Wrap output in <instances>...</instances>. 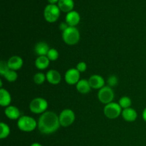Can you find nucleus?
<instances>
[{"mask_svg": "<svg viewBox=\"0 0 146 146\" xmlns=\"http://www.w3.org/2000/svg\"><path fill=\"white\" fill-rule=\"evenodd\" d=\"M61 126L58 115L54 111H46L41 114L37 121V128L41 133L49 135L55 133Z\"/></svg>", "mask_w": 146, "mask_h": 146, "instance_id": "nucleus-1", "label": "nucleus"}, {"mask_svg": "<svg viewBox=\"0 0 146 146\" xmlns=\"http://www.w3.org/2000/svg\"><path fill=\"white\" fill-rule=\"evenodd\" d=\"M17 127L23 132H32L37 128V121L31 116L22 115L17 120Z\"/></svg>", "mask_w": 146, "mask_h": 146, "instance_id": "nucleus-2", "label": "nucleus"}, {"mask_svg": "<svg viewBox=\"0 0 146 146\" xmlns=\"http://www.w3.org/2000/svg\"><path fill=\"white\" fill-rule=\"evenodd\" d=\"M80 37V32L76 27H68V29L62 32L63 41L67 45H76L79 41Z\"/></svg>", "mask_w": 146, "mask_h": 146, "instance_id": "nucleus-3", "label": "nucleus"}, {"mask_svg": "<svg viewBox=\"0 0 146 146\" xmlns=\"http://www.w3.org/2000/svg\"><path fill=\"white\" fill-rule=\"evenodd\" d=\"M61 11L57 4H48L44 8V17L47 22L54 23L59 18Z\"/></svg>", "mask_w": 146, "mask_h": 146, "instance_id": "nucleus-4", "label": "nucleus"}, {"mask_svg": "<svg viewBox=\"0 0 146 146\" xmlns=\"http://www.w3.org/2000/svg\"><path fill=\"white\" fill-rule=\"evenodd\" d=\"M48 104L46 99L40 97L34 98L29 104V109L31 112L35 114H42L46 112Z\"/></svg>", "mask_w": 146, "mask_h": 146, "instance_id": "nucleus-5", "label": "nucleus"}, {"mask_svg": "<svg viewBox=\"0 0 146 146\" xmlns=\"http://www.w3.org/2000/svg\"><path fill=\"white\" fill-rule=\"evenodd\" d=\"M122 108L118 103L111 102L106 104L104 108V113L109 119H115L122 113Z\"/></svg>", "mask_w": 146, "mask_h": 146, "instance_id": "nucleus-6", "label": "nucleus"}, {"mask_svg": "<svg viewBox=\"0 0 146 146\" xmlns=\"http://www.w3.org/2000/svg\"><path fill=\"white\" fill-rule=\"evenodd\" d=\"M114 91L111 87L108 86H105L102 88L98 91V98L101 104L105 105L113 102L114 99Z\"/></svg>", "mask_w": 146, "mask_h": 146, "instance_id": "nucleus-7", "label": "nucleus"}, {"mask_svg": "<svg viewBox=\"0 0 146 146\" xmlns=\"http://www.w3.org/2000/svg\"><path fill=\"white\" fill-rule=\"evenodd\" d=\"M58 118L61 126L66 128L74 123L76 119V115L72 110L66 108L60 113Z\"/></svg>", "mask_w": 146, "mask_h": 146, "instance_id": "nucleus-8", "label": "nucleus"}, {"mask_svg": "<svg viewBox=\"0 0 146 146\" xmlns=\"http://www.w3.org/2000/svg\"><path fill=\"white\" fill-rule=\"evenodd\" d=\"M80 72L76 68H70L66 72L64 79L68 85H76L80 81Z\"/></svg>", "mask_w": 146, "mask_h": 146, "instance_id": "nucleus-9", "label": "nucleus"}, {"mask_svg": "<svg viewBox=\"0 0 146 146\" xmlns=\"http://www.w3.org/2000/svg\"><path fill=\"white\" fill-rule=\"evenodd\" d=\"M65 19L66 22L69 27H76L81 21V16L78 11L73 10V11L67 13Z\"/></svg>", "mask_w": 146, "mask_h": 146, "instance_id": "nucleus-10", "label": "nucleus"}, {"mask_svg": "<svg viewBox=\"0 0 146 146\" xmlns=\"http://www.w3.org/2000/svg\"><path fill=\"white\" fill-rule=\"evenodd\" d=\"M88 82L91 88L100 90L105 86V80L101 76L98 74H94L88 78Z\"/></svg>", "mask_w": 146, "mask_h": 146, "instance_id": "nucleus-11", "label": "nucleus"}, {"mask_svg": "<svg viewBox=\"0 0 146 146\" xmlns=\"http://www.w3.org/2000/svg\"><path fill=\"white\" fill-rule=\"evenodd\" d=\"M7 64L9 68V69L13 70V71H18L21 69V67L23 66L24 64V61L22 58L19 56H13L10 57L9 60L7 61Z\"/></svg>", "mask_w": 146, "mask_h": 146, "instance_id": "nucleus-12", "label": "nucleus"}, {"mask_svg": "<svg viewBox=\"0 0 146 146\" xmlns=\"http://www.w3.org/2000/svg\"><path fill=\"white\" fill-rule=\"evenodd\" d=\"M4 114L9 119L13 120V121L19 120V118L21 117V112L19 109L14 106H9L6 107L4 110Z\"/></svg>", "mask_w": 146, "mask_h": 146, "instance_id": "nucleus-13", "label": "nucleus"}, {"mask_svg": "<svg viewBox=\"0 0 146 146\" xmlns=\"http://www.w3.org/2000/svg\"><path fill=\"white\" fill-rule=\"evenodd\" d=\"M46 81L52 85H57L61 81V74L56 70H49L46 74Z\"/></svg>", "mask_w": 146, "mask_h": 146, "instance_id": "nucleus-14", "label": "nucleus"}, {"mask_svg": "<svg viewBox=\"0 0 146 146\" xmlns=\"http://www.w3.org/2000/svg\"><path fill=\"white\" fill-rule=\"evenodd\" d=\"M121 115H122L123 118L127 122H133L138 118L137 111L132 108L123 109Z\"/></svg>", "mask_w": 146, "mask_h": 146, "instance_id": "nucleus-15", "label": "nucleus"}, {"mask_svg": "<svg viewBox=\"0 0 146 146\" xmlns=\"http://www.w3.org/2000/svg\"><path fill=\"white\" fill-rule=\"evenodd\" d=\"M11 101V94L7 89L0 88V105L2 107H7L10 106Z\"/></svg>", "mask_w": 146, "mask_h": 146, "instance_id": "nucleus-16", "label": "nucleus"}, {"mask_svg": "<svg viewBox=\"0 0 146 146\" xmlns=\"http://www.w3.org/2000/svg\"><path fill=\"white\" fill-rule=\"evenodd\" d=\"M50 48L48 46V44L46 42H44V41L38 42L35 45V47H34V51H35L36 54L38 56H46Z\"/></svg>", "mask_w": 146, "mask_h": 146, "instance_id": "nucleus-17", "label": "nucleus"}, {"mask_svg": "<svg viewBox=\"0 0 146 146\" xmlns=\"http://www.w3.org/2000/svg\"><path fill=\"white\" fill-rule=\"evenodd\" d=\"M57 5L61 11L68 13L74 10V0H59Z\"/></svg>", "mask_w": 146, "mask_h": 146, "instance_id": "nucleus-18", "label": "nucleus"}, {"mask_svg": "<svg viewBox=\"0 0 146 146\" xmlns=\"http://www.w3.org/2000/svg\"><path fill=\"white\" fill-rule=\"evenodd\" d=\"M76 90L82 94H86L90 92L91 89V87L90 86L88 80L86 79H81L77 84L76 85Z\"/></svg>", "mask_w": 146, "mask_h": 146, "instance_id": "nucleus-19", "label": "nucleus"}, {"mask_svg": "<svg viewBox=\"0 0 146 146\" xmlns=\"http://www.w3.org/2000/svg\"><path fill=\"white\" fill-rule=\"evenodd\" d=\"M50 60L46 56H38L35 60V66L38 70H44L47 68L49 66Z\"/></svg>", "mask_w": 146, "mask_h": 146, "instance_id": "nucleus-20", "label": "nucleus"}, {"mask_svg": "<svg viewBox=\"0 0 146 146\" xmlns=\"http://www.w3.org/2000/svg\"><path fill=\"white\" fill-rule=\"evenodd\" d=\"M10 134V128L7 123L4 122L0 123V138H7Z\"/></svg>", "mask_w": 146, "mask_h": 146, "instance_id": "nucleus-21", "label": "nucleus"}, {"mask_svg": "<svg viewBox=\"0 0 146 146\" xmlns=\"http://www.w3.org/2000/svg\"><path fill=\"white\" fill-rule=\"evenodd\" d=\"M118 104L121 106L122 109H125V108H131L132 105V101L128 96H123L119 99Z\"/></svg>", "mask_w": 146, "mask_h": 146, "instance_id": "nucleus-22", "label": "nucleus"}, {"mask_svg": "<svg viewBox=\"0 0 146 146\" xmlns=\"http://www.w3.org/2000/svg\"><path fill=\"white\" fill-rule=\"evenodd\" d=\"M4 77L9 82H14V81H17V78H18V74L15 71L9 69L4 74Z\"/></svg>", "mask_w": 146, "mask_h": 146, "instance_id": "nucleus-23", "label": "nucleus"}, {"mask_svg": "<svg viewBox=\"0 0 146 146\" xmlns=\"http://www.w3.org/2000/svg\"><path fill=\"white\" fill-rule=\"evenodd\" d=\"M46 80V76L43 73H36L34 76V81L37 85H41L42 84H44Z\"/></svg>", "mask_w": 146, "mask_h": 146, "instance_id": "nucleus-24", "label": "nucleus"}, {"mask_svg": "<svg viewBox=\"0 0 146 146\" xmlns=\"http://www.w3.org/2000/svg\"><path fill=\"white\" fill-rule=\"evenodd\" d=\"M46 56L48 57V59L50 60V61H54L56 60H57L59 56V54H58V51H57L56 48H50V50L48 51V54H47Z\"/></svg>", "mask_w": 146, "mask_h": 146, "instance_id": "nucleus-25", "label": "nucleus"}, {"mask_svg": "<svg viewBox=\"0 0 146 146\" xmlns=\"http://www.w3.org/2000/svg\"><path fill=\"white\" fill-rule=\"evenodd\" d=\"M107 83H108V86L110 87H114L116 86L117 84H118V78L116 76L112 75L110 76L107 80Z\"/></svg>", "mask_w": 146, "mask_h": 146, "instance_id": "nucleus-26", "label": "nucleus"}, {"mask_svg": "<svg viewBox=\"0 0 146 146\" xmlns=\"http://www.w3.org/2000/svg\"><path fill=\"white\" fill-rule=\"evenodd\" d=\"M9 70V68L7 64V61H1L0 62V75L1 76H4V74Z\"/></svg>", "mask_w": 146, "mask_h": 146, "instance_id": "nucleus-27", "label": "nucleus"}, {"mask_svg": "<svg viewBox=\"0 0 146 146\" xmlns=\"http://www.w3.org/2000/svg\"><path fill=\"white\" fill-rule=\"evenodd\" d=\"M76 68L80 73L84 72V71H86L87 65L85 62H84V61H81V62H78V64H77Z\"/></svg>", "mask_w": 146, "mask_h": 146, "instance_id": "nucleus-28", "label": "nucleus"}, {"mask_svg": "<svg viewBox=\"0 0 146 146\" xmlns=\"http://www.w3.org/2000/svg\"><path fill=\"white\" fill-rule=\"evenodd\" d=\"M68 27H69V26H68V24H67V23L65 21V22H62L60 24L59 29H60V30H61V31H62V32H63V31H65L66 29H68Z\"/></svg>", "mask_w": 146, "mask_h": 146, "instance_id": "nucleus-29", "label": "nucleus"}, {"mask_svg": "<svg viewBox=\"0 0 146 146\" xmlns=\"http://www.w3.org/2000/svg\"><path fill=\"white\" fill-rule=\"evenodd\" d=\"M142 116H143V119L144 120V121H145L146 122V108L143 110V111Z\"/></svg>", "mask_w": 146, "mask_h": 146, "instance_id": "nucleus-30", "label": "nucleus"}, {"mask_svg": "<svg viewBox=\"0 0 146 146\" xmlns=\"http://www.w3.org/2000/svg\"><path fill=\"white\" fill-rule=\"evenodd\" d=\"M58 1H59V0H48V3L51 4H56V3L58 4Z\"/></svg>", "mask_w": 146, "mask_h": 146, "instance_id": "nucleus-31", "label": "nucleus"}, {"mask_svg": "<svg viewBox=\"0 0 146 146\" xmlns=\"http://www.w3.org/2000/svg\"><path fill=\"white\" fill-rule=\"evenodd\" d=\"M30 146H42V145H41V144L38 143H34L31 144Z\"/></svg>", "mask_w": 146, "mask_h": 146, "instance_id": "nucleus-32", "label": "nucleus"}]
</instances>
